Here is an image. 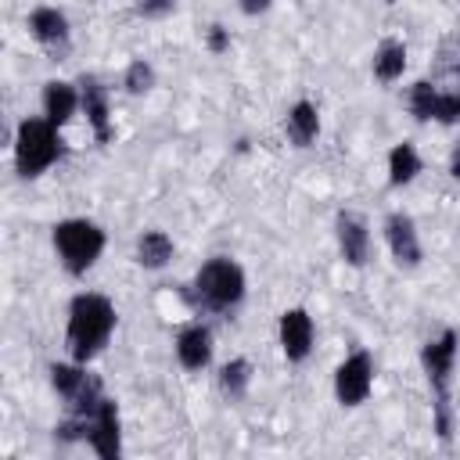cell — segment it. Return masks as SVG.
Here are the masks:
<instances>
[{"mask_svg": "<svg viewBox=\"0 0 460 460\" xmlns=\"http://www.w3.org/2000/svg\"><path fill=\"white\" fill-rule=\"evenodd\" d=\"M79 101H83V111H86V119H90L97 140L108 144V140H111V126H108V93H104V86H101L93 75H83V79H79Z\"/></svg>", "mask_w": 460, "mask_h": 460, "instance_id": "cell-13", "label": "cell"}, {"mask_svg": "<svg viewBox=\"0 0 460 460\" xmlns=\"http://www.w3.org/2000/svg\"><path fill=\"white\" fill-rule=\"evenodd\" d=\"M316 133H320V111H316V104L298 101L288 111V137H291V144L295 147H309L316 140Z\"/></svg>", "mask_w": 460, "mask_h": 460, "instance_id": "cell-17", "label": "cell"}, {"mask_svg": "<svg viewBox=\"0 0 460 460\" xmlns=\"http://www.w3.org/2000/svg\"><path fill=\"white\" fill-rule=\"evenodd\" d=\"M417 172H420V155H417V147L413 144H395L392 151H388V183L392 187H406V183H413L417 180Z\"/></svg>", "mask_w": 460, "mask_h": 460, "instance_id": "cell-18", "label": "cell"}, {"mask_svg": "<svg viewBox=\"0 0 460 460\" xmlns=\"http://www.w3.org/2000/svg\"><path fill=\"white\" fill-rule=\"evenodd\" d=\"M169 7H172V0H144V4H140L144 14H162V11H169Z\"/></svg>", "mask_w": 460, "mask_h": 460, "instance_id": "cell-25", "label": "cell"}, {"mask_svg": "<svg viewBox=\"0 0 460 460\" xmlns=\"http://www.w3.org/2000/svg\"><path fill=\"white\" fill-rule=\"evenodd\" d=\"M334 237H338V252L349 266H367L370 262V230H367V219L359 212H338Z\"/></svg>", "mask_w": 460, "mask_h": 460, "instance_id": "cell-8", "label": "cell"}, {"mask_svg": "<svg viewBox=\"0 0 460 460\" xmlns=\"http://www.w3.org/2000/svg\"><path fill=\"white\" fill-rule=\"evenodd\" d=\"M435 101H438V90L428 79L413 83V90H410V111H413L417 122H431L435 119Z\"/></svg>", "mask_w": 460, "mask_h": 460, "instance_id": "cell-21", "label": "cell"}, {"mask_svg": "<svg viewBox=\"0 0 460 460\" xmlns=\"http://www.w3.org/2000/svg\"><path fill=\"white\" fill-rule=\"evenodd\" d=\"M402 72H406V47L399 40H385L374 50V75L381 83H395Z\"/></svg>", "mask_w": 460, "mask_h": 460, "instance_id": "cell-19", "label": "cell"}, {"mask_svg": "<svg viewBox=\"0 0 460 460\" xmlns=\"http://www.w3.org/2000/svg\"><path fill=\"white\" fill-rule=\"evenodd\" d=\"M435 122H442V126L460 122V90H449V93L438 90V101H435Z\"/></svg>", "mask_w": 460, "mask_h": 460, "instance_id": "cell-23", "label": "cell"}, {"mask_svg": "<svg viewBox=\"0 0 460 460\" xmlns=\"http://www.w3.org/2000/svg\"><path fill=\"white\" fill-rule=\"evenodd\" d=\"M54 252L72 277H83L104 252V230L90 219H61L54 226Z\"/></svg>", "mask_w": 460, "mask_h": 460, "instance_id": "cell-5", "label": "cell"}, {"mask_svg": "<svg viewBox=\"0 0 460 460\" xmlns=\"http://www.w3.org/2000/svg\"><path fill=\"white\" fill-rule=\"evenodd\" d=\"M115 331V305L97 291H83L68 305V352L75 363H90Z\"/></svg>", "mask_w": 460, "mask_h": 460, "instance_id": "cell-1", "label": "cell"}, {"mask_svg": "<svg viewBox=\"0 0 460 460\" xmlns=\"http://www.w3.org/2000/svg\"><path fill=\"white\" fill-rule=\"evenodd\" d=\"M61 155V140H58V126L50 119H25L18 126L14 137V169L22 180H36L40 172H47Z\"/></svg>", "mask_w": 460, "mask_h": 460, "instance_id": "cell-4", "label": "cell"}, {"mask_svg": "<svg viewBox=\"0 0 460 460\" xmlns=\"http://www.w3.org/2000/svg\"><path fill=\"white\" fill-rule=\"evenodd\" d=\"M449 172H453V176L460 180V144L453 147V158H449Z\"/></svg>", "mask_w": 460, "mask_h": 460, "instance_id": "cell-27", "label": "cell"}, {"mask_svg": "<svg viewBox=\"0 0 460 460\" xmlns=\"http://www.w3.org/2000/svg\"><path fill=\"white\" fill-rule=\"evenodd\" d=\"M370 388H374V359L367 352H352L334 370V395L341 406H359V402H367Z\"/></svg>", "mask_w": 460, "mask_h": 460, "instance_id": "cell-7", "label": "cell"}, {"mask_svg": "<svg viewBox=\"0 0 460 460\" xmlns=\"http://www.w3.org/2000/svg\"><path fill=\"white\" fill-rule=\"evenodd\" d=\"M176 359H180L187 370L208 367V359H212V334H208V327H201V323L183 327V331L176 334Z\"/></svg>", "mask_w": 460, "mask_h": 460, "instance_id": "cell-14", "label": "cell"}, {"mask_svg": "<svg viewBox=\"0 0 460 460\" xmlns=\"http://www.w3.org/2000/svg\"><path fill=\"white\" fill-rule=\"evenodd\" d=\"M190 298L194 305L208 309V313H226L244 298V270L234 259H208L190 284Z\"/></svg>", "mask_w": 460, "mask_h": 460, "instance_id": "cell-3", "label": "cell"}, {"mask_svg": "<svg viewBox=\"0 0 460 460\" xmlns=\"http://www.w3.org/2000/svg\"><path fill=\"white\" fill-rule=\"evenodd\" d=\"M385 237H388V248H392V259L402 266V270H417L420 266V241H417V226L406 212H392L385 219Z\"/></svg>", "mask_w": 460, "mask_h": 460, "instance_id": "cell-10", "label": "cell"}, {"mask_svg": "<svg viewBox=\"0 0 460 460\" xmlns=\"http://www.w3.org/2000/svg\"><path fill=\"white\" fill-rule=\"evenodd\" d=\"M280 349L288 363H302L313 352V316L305 309H288L280 316Z\"/></svg>", "mask_w": 460, "mask_h": 460, "instance_id": "cell-11", "label": "cell"}, {"mask_svg": "<svg viewBox=\"0 0 460 460\" xmlns=\"http://www.w3.org/2000/svg\"><path fill=\"white\" fill-rule=\"evenodd\" d=\"M29 32L47 50H65L68 47V18L58 7H36L29 14Z\"/></svg>", "mask_w": 460, "mask_h": 460, "instance_id": "cell-12", "label": "cell"}, {"mask_svg": "<svg viewBox=\"0 0 460 460\" xmlns=\"http://www.w3.org/2000/svg\"><path fill=\"white\" fill-rule=\"evenodd\" d=\"M172 259V237L165 230H144L137 237V262L144 270H162Z\"/></svg>", "mask_w": 460, "mask_h": 460, "instance_id": "cell-16", "label": "cell"}, {"mask_svg": "<svg viewBox=\"0 0 460 460\" xmlns=\"http://www.w3.org/2000/svg\"><path fill=\"white\" fill-rule=\"evenodd\" d=\"M79 104H83V101H79V90H75L72 83L50 79V83L43 86V115H47L54 126H65V122L75 115Z\"/></svg>", "mask_w": 460, "mask_h": 460, "instance_id": "cell-15", "label": "cell"}, {"mask_svg": "<svg viewBox=\"0 0 460 460\" xmlns=\"http://www.w3.org/2000/svg\"><path fill=\"white\" fill-rule=\"evenodd\" d=\"M90 446L101 460H119L122 453V424H119V406L111 399H104L90 417Z\"/></svg>", "mask_w": 460, "mask_h": 460, "instance_id": "cell-9", "label": "cell"}, {"mask_svg": "<svg viewBox=\"0 0 460 460\" xmlns=\"http://www.w3.org/2000/svg\"><path fill=\"white\" fill-rule=\"evenodd\" d=\"M226 47H230V32H226L223 25H212V29H208V50H212V54H223Z\"/></svg>", "mask_w": 460, "mask_h": 460, "instance_id": "cell-24", "label": "cell"}, {"mask_svg": "<svg viewBox=\"0 0 460 460\" xmlns=\"http://www.w3.org/2000/svg\"><path fill=\"white\" fill-rule=\"evenodd\" d=\"M122 86H126L129 93H147V90L155 86V68H151L147 61H133V65L126 68Z\"/></svg>", "mask_w": 460, "mask_h": 460, "instance_id": "cell-22", "label": "cell"}, {"mask_svg": "<svg viewBox=\"0 0 460 460\" xmlns=\"http://www.w3.org/2000/svg\"><path fill=\"white\" fill-rule=\"evenodd\" d=\"M50 385L65 399V406H68L72 417H86L90 420L97 413V406L104 402L101 377H93L86 370V363H54L50 367Z\"/></svg>", "mask_w": 460, "mask_h": 460, "instance_id": "cell-6", "label": "cell"}, {"mask_svg": "<svg viewBox=\"0 0 460 460\" xmlns=\"http://www.w3.org/2000/svg\"><path fill=\"white\" fill-rule=\"evenodd\" d=\"M270 4H273V0H241V11H244V14H262Z\"/></svg>", "mask_w": 460, "mask_h": 460, "instance_id": "cell-26", "label": "cell"}, {"mask_svg": "<svg viewBox=\"0 0 460 460\" xmlns=\"http://www.w3.org/2000/svg\"><path fill=\"white\" fill-rule=\"evenodd\" d=\"M248 385H252V363H248V359H230V363L219 370V388H223V395L244 399Z\"/></svg>", "mask_w": 460, "mask_h": 460, "instance_id": "cell-20", "label": "cell"}, {"mask_svg": "<svg viewBox=\"0 0 460 460\" xmlns=\"http://www.w3.org/2000/svg\"><path fill=\"white\" fill-rule=\"evenodd\" d=\"M456 349H460V334L449 327L438 338H431L420 349V367L428 374V385L435 392V431L442 442H449L453 435V402H449V381H453V367H456Z\"/></svg>", "mask_w": 460, "mask_h": 460, "instance_id": "cell-2", "label": "cell"}]
</instances>
